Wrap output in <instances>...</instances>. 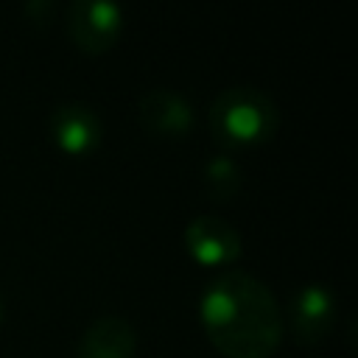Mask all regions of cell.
<instances>
[{"label": "cell", "instance_id": "obj_1", "mask_svg": "<svg viewBox=\"0 0 358 358\" xmlns=\"http://www.w3.org/2000/svg\"><path fill=\"white\" fill-rule=\"evenodd\" d=\"M199 316L210 344L227 358H268L285 330L268 285L238 268L218 274L204 288Z\"/></svg>", "mask_w": 358, "mask_h": 358}, {"label": "cell", "instance_id": "obj_6", "mask_svg": "<svg viewBox=\"0 0 358 358\" xmlns=\"http://www.w3.org/2000/svg\"><path fill=\"white\" fill-rule=\"evenodd\" d=\"M185 246L201 266H229L243 252L238 229L218 215H196L185 227Z\"/></svg>", "mask_w": 358, "mask_h": 358}, {"label": "cell", "instance_id": "obj_3", "mask_svg": "<svg viewBox=\"0 0 358 358\" xmlns=\"http://www.w3.org/2000/svg\"><path fill=\"white\" fill-rule=\"evenodd\" d=\"M67 36L87 56H101L120 39L123 11L117 3L103 0H73L67 6Z\"/></svg>", "mask_w": 358, "mask_h": 358}, {"label": "cell", "instance_id": "obj_8", "mask_svg": "<svg viewBox=\"0 0 358 358\" xmlns=\"http://www.w3.org/2000/svg\"><path fill=\"white\" fill-rule=\"evenodd\" d=\"M137 330L129 319L106 313L98 316L81 336L76 358H134Z\"/></svg>", "mask_w": 358, "mask_h": 358}, {"label": "cell", "instance_id": "obj_7", "mask_svg": "<svg viewBox=\"0 0 358 358\" xmlns=\"http://www.w3.org/2000/svg\"><path fill=\"white\" fill-rule=\"evenodd\" d=\"M101 120L84 103H62L50 115V137L59 151L70 157H87L101 143Z\"/></svg>", "mask_w": 358, "mask_h": 358}, {"label": "cell", "instance_id": "obj_5", "mask_svg": "<svg viewBox=\"0 0 358 358\" xmlns=\"http://www.w3.org/2000/svg\"><path fill=\"white\" fill-rule=\"evenodd\" d=\"M137 120L140 126L162 140H182L193 131L196 115L193 106L173 90L157 87L140 95L137 101Z\"/></svg>", "mask_w": 358, "mask_h": 358}, {"label": "cell", "instance_id": "obj_11", "mask_svg": "<svg viewBox=\"0 0 358 358\" xmlns=\"http://www.w3.org/2000/svg\"><path fill=\"white\" fill-rule=\"evenodd\" d=\"M3 316H6V305H3V296H0V324H3Z\"/></svg>", "mask_w": 358, "mask_h": 358}, {"label": "cell", "instance_id": "obj_4", "mask_svg": "<svg viewBox=\"0 0 358 358\" xmlns=\"http://www.w3.org/2000/svg\"><path fill=\"white\" fill-rule=\"evenodd\" d=\"M336 310L338 305L327 285L308 282L296 288L294 296L288 299V327L294 341L302 347L322 344L336 324Z\"/></svg>", "mask_w": 358, "mask_h": 358}, {"label": "cell", "instance_id": "obj_9", "mask_svg": "<svg viewBox=\"0 0 358 358\" xmlns=\"http://www.w3.org/2000/svg\"><path fill=\"white\" fill-rule=\"evenodd\" d=\"M243 185L241 168L232 157H213L204 165V190L215 201H229Z\"/></svg>", "mask_w": 358, "mask_h": 358}, {"label": "cell", "instance_id": "obj_2", "mask_svg": "<svg viewBox=\"0 0 358 358\" xmlns=\"http://www.w3.org/2000/svg\"><path fill=\"white\" fill-rule=\"evenodd\" d=\"M210 131L229 148L263 145L277 131V106L257 87H229L215 95L207 112Z\"/></svg>", "mask_w": 358, "mask_h": 358}, {"label": "cell", "instance_id": "obj_10", "mask_svg": "<svg viewBox=\"0 0 358 358\" xmlns=\"http://www.w3.org/2000/svg\"><path fill=\"white\" fill-rule=\"evenodd\" d=\"M25 17L31 20V22H36V25H50V20H53V14H56V6L48 0V3H42V0H36V3H28L25 8Z\"/></svg>", "mask_w": 358, "mask_h": 358}]
</instances>
